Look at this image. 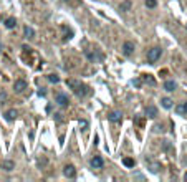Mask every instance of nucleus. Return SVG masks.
Listing matches in <instances>:
<instances>
[{"label":"nucleus","mask_w":187,"mask_h":182,"mask_svg":"<svg viewBox=\"0 0 187 182\" xmlns=\"http://www.w3.org/2000/svg\"><path fill=\"white\" fill-rule=\"evenodd\" d=\"M66 85L73 89V93L78 98H85L88 93H90V88L86 85H83L81 81H76V79H66Z\"/></svg>","instance_id":"nucleus-1"},{"label":"nucleus","mask_w":187,"mask_h":182,"mask_svg":"<svg viewBox=\"0 0 187 182\" xmlns=\"http://www.w3.org/2000/svg\"><path fill=\"white\" fill-rule=\"evenodd\" d=\"M161 55H162V50L159 47L151 48V50L148 51V61H149V63H156V61L161 58Z\"/></svg>","instance_id":"nucleus-2"},{"label":"nucleus","mask_w":187,"mask_h":182,"mask_svg":"<svg viewBox=\"0 0 187 182\" xmlns=\"http://www.w3.org/2000/svg\"><path fill=\"white\" fill-rule=\"evenodd\" d=\"M55 103H58L61 108H66L70 104V100H68V96H66L65 93H56L55 94Z\"/></svg>","instance_id":"nucleus-3"},{"label":"nucleus","mask_w":187,"mask_h":182,"mask_svg":"<svg viewBox=\"0 0 187 182\" xmlns=\"http://www.w3.org/2000/svg\"><path fill=\"white\" fill-rule=\"evenodd\" d=\"M134 50H136V45H134L133 42H124L122 43V55H124V56H131Z\"/></svg>","instance_id":"nucleus-4"},{"label":"nucleus","mask_w":187,"mask_h":182,"mask_svg":"<svg viewBox=\"0 0 187 182\" xmlns=\"http://www.w3.org/2000/svg\"><path fill=\"white\" fill-rule=\"evenodd\" d=\"M27 86H28V85H27V81H25V79H22V78H20V79H15V81H13L15 93H23V91L27 89Z\"/></svg>","instance_id":"nucleus-5"},{"label":"nucleus","mask_w":187,"mask_h":182,"mask_svg":"<svg viewBox=\"0 0 187 182\" xmlns=\"http://www.w3.org/2000/svg\"><path fill=\"white\" fill-rule=\"evenodd\" d=\"M63 174H65L68 179H73V177H76V169H75V166H71V164L65 166V169H63Z\"/></svg>","instance_id":"nucleus-6"},{"label":"nucleus","mask_w":187,"mask_h":182,"mask_svg":"<svg viewBox=\"0 0 187 182\" xmlns=\"http://www.w3.org/2000/svg\"><path fill=\"white\" fill-rule=\"evenodd\" d=\"M86 58L90 61H101L103 60V55L99 51H86Z\"/></svg>","instance_id":"nucleus-7"},{"label":"nucleus","mask_w":187,"mask_h":182,"mask_svg":"<svg viewBox=\"0 0 187 182\" xmlns=\"http://www.w3.org/2000/svg\"><path fill=\"white\" fill-rule=\"evenodd\" d=\"M164 89L167 91V93H172V91L177 89V83L174 81V79H167V81L164 83Z\"/></svg>","instance_id":"nucleus-8"},{"label":"nucleus","mask_w":187,"mask_h":182,"mask_svg":"<svg viewBox=\"0 0 187 182\" xmlns=\"http://www.w3.org/2000/svg\"><path fill=\"white\" fill-rule=\"evenodd\" d=\"M146 116H148L149 119L157 118V108H156V106H152V104H149V106L146 108Z\"/></svg>","instance_id":"nucleus-9"},{"label":"nucleus","mask_w":187,"mask_h":182,"mask_svg":"<svg viewBox=\"0 0 187 182\" xmlns=\"http://www.w3.org/2000/svg\"><path fill=\"white\" fill-rule=\"evenodd\" d=\"M108 119H109L111 123H119V121L122 119V114L119 113V111H111V113L108 114Z\"/></svg>","instance_id":"nucleus-10"},{"label":"nucleus","mask_w":187,"mask_h":182,"mask_svg":"<svg viewBox=\"0 0 187 182\" xmlns=\"http://www.w3.org/2000/svg\"><path fill=\"white\" fill-rule=\"evenodd\" d=\"M103 164H105V161L101 159L99 156H94L93 159H91V167L93 169H99V167H103Z\"/></svg>","instance_id":"nucleus-11"},{"label":"nucleus","mask_w":187,"mask_h":182,"mask_svg":"<svg viewBox=\"0 0 187 182\" xmlns=\"http://www.w3.org/2000/svg\"><path fill=\"white\" fill-rule=\"evenodd\" d=\"M2 169L4 171H7V172H10V171H13L15 169V162L13 161H8V159H5V161H2Z\"/></svg>","instance_id":"nucleus-12"},{"label":"nucleus","mask_w":187,"mask_h":182,"mask_svg":"<svg viewBox=\"0 0 187 182\" xmlns=\"http://www.w3.org/2000/svg\"><path fill=\"white\" fill-rule=\"evenodd\" d=\"M17 116H18V111L17 109H8L7 113H5V119H7V121H15Z\"/></svg>","instance_id":"nucleus-13"},{"label":"nucleus","mask_w":187,"mask_h":182,"mask_svg":"<svg viewBox=\"0 0 187 182\" xmlns=\"http://www.w3.org/2000/svg\"><path fill=\"white\" fill-rule=\"evenodd\" d=\"M176 113L177 114H187V101L179 104V106H176Z\"/></svg>","instance_id":"nucleus-14"},{"label":"nucleus","mask_w":187,"mask_h":182,"mask_svg":"<svg viewBox=\"0 0 187 182\" xmlns=\"http://www.w3.org/2000/svg\"><path fill=\"white\" fill-rule=\"evenodd\" d=\"M15 25H17V20H15L13 17H8L7 20H5V27H7L8 30H12V28H15Z\"/></svg>","instance_id":"nucleus-15"},{"label":"nucleus","mask_w":187,"mask_h":182,"mask_svg":"<svg viewBox=\"0 0 187 182\" xmlns=\"http://www.w3.org/2000/svg\"><path fill=\"white\" fill-rule=\"evenodd\" d=\"M161 104H162V108H165V109H171V108H172V100H171V98H162Z\"/></svg>","instance_id":"nucleus-16"},{"label":"nucleus","mask_w":187,"mask_h":182,"mask_svg":"<svg viewBox=\"0 0 187 182\" xmlns=\"http://www.w3.org/2000/svg\"><path fill=\"white\" fill-rule=\"evenodd\" d=\"M122 164L126 166V167H134V166H136V161H134L133 157H124V159H122Z\"/></svg>","instance_id":"nucleus-17"},{"label":"nucleus","mask_w":187,"mask_h":182,"mask_svg":"<svg viewBox=\"0 0 187 182\" xmlns=\"http://www.w3.org/2000/svg\"><path fill=\"white\" fill-rule=\"evenodd\" d=\"M23 33H25L27 38H33V36H35V30H33L32 27H28V25H27L25 28H23Z\"/></svg>","instance_id":"nucleus-18"},{"label":"nucleus","mask_w":187,"mask_h":182,"mask_svg":"<svg viewBox=\"0 0 187 182\" xmlns=\"http://www.w3.org/2000/svg\"><path fill=\"white\" fill-rule=\"evenodd\" d=\"M129 8H131V2H129V0H124V2L119 5V10H121V12H128Z\"/></svg>","instance_id":"nucleus-19"},{"label":"nucleus","mask_w":187,"mask_h":182,"mask_svg":"<svg viewBox=\"0 0 187 182\" xmlns=\"http://www.w3.org/2000/svg\"><path fill=\"white\" fill-rule=\"evenodd\" d=\"M141 79H142V81H146V83H149V85H154V78H152V76L151 75H142V78H141Z\"/></svg>","instance_id":"nucleus-20"},{"label":"nucleus","mask_w":187,"mask_h":182,"mask_svg":"<svg viewBox=\"0 0 187 182\" xmlns=\"http://www.w3.org/2000/svg\"><path fill=\"white\" fill-rule=\"evenodd\" d=\"M7 98H8V94L5 93V91H2V93H0V104H4L5 101H7Z\"/></svg>","instance_id":"nucleus-21"},{"label":"nucleus","mask_w":187,"mask_h":182,"mask_svg":"<svg viewBox=\"0 0 187 182\" xmlns=\"http://www.w3.org/2000/svg\"><path fill=\"white\" fill-rule=\"evenodd\" d=\"M146 5H148L149 8H154L156 5H157V2H156V0H146Z\"/></svg>","instance_id":"nucleus-22"},{"label":"nucleus","mask_w":187,"mask_h":182,"mask_svg":"<svg viewBox=\"0 0 187 182\" xmlns=\"http://www.w3.org/2000/svg\"><path fill=\"white\" fill-rule=\"evenodd\" d=\"M48 79H50L51 83H58V81H60V78H58V75H48Z\"/></svg>","instance_id":"nucleus-23"},{"label":"nucleus","mask_w":187,"mask_h":182,"mask_svg":"<svg viewBox=\"0 0 187 182\" xmlns=\"http://www.w3.org/2000/svg\"><path fill=\"white\" fill-rule=\"evenodd\" d=\"M133 85H134V86H141V85H142V79H141V78L134 79V81H133Z\"/></svg>","instance_id":"nucleus-24"},{"label":"nucleus","mask_w":187,"mask_h":182,"mask_svg":"<svg viewBox=\"0 0 187 182\" xmlns=\"http://www.w3.org/2000/svg\"><path fill=\"white\" fill-rule=\"evenodd\" d=\"M79 126H81L83 129H86L88 128V121H79Z\"/></svg>","instance_id":"nucleus-25"},{"label":"nucleus","mask_w":187,"mask_h":182,"mask_svg":"<svg viewBox=\"0 0 187 182\" xmlns=\"http://www.w3.org/2000/svg\"><path fill=\"white\" fill-rule=\"evenodd\" d=\"M38 94H40V96H45V94H47V91H45V89L42 88V89H40V91H38Z\"/></svg>","instance_id":"nucleus-26"},{"label":"nucleus","mask_w":187,"mask_h":182,"mask_svg":"<svg viewBox=\"0 0 187 182\" xmlns=\"http://www.w3.org/2000/svg\"><path fill=\"white\" fill-rule=\"evenodd\" d=\"M184 181H187V172H186V175H184Z\"/></svg>","instance_id":"nucleus-27"},{"label":"nucleus","mask_w":187,"mask_h":182,"mask_svg":"<svg viewBox=\"0 0 187 182\" xmlns=\"http://www.w3.org/2000/svg\"><path fill=\"white\" fill-rule=\"evenodd\" d=\"M186 164H187V157H186Z\"/></svg>","instance_id":"nucleus-28"},{"label":"nucleus","mask_w":187,"mask_h":182,"mask_svg":"<svg viewBox=\"0 0 187 182\" xmlns=\"http://www.w3.org/2000/svg\"><path fill=\"white\" fill-rule=\"evenodd\" d=\"M65 2H66V0H65Z\"/></svg>","instance_id":"nucleus-29"}]
</instances>
